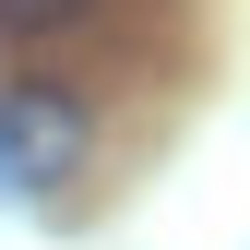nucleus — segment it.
I'll list each match as a JSON object with an SVG mask.
<instances>
[{
	"instance_id": "f257e3e1",
	"label": "nucleus",
	"mask_w": 250,
	"mask_h": 250,
	"mask_svg": "<svg viewBox=\"0 0 250 250\" xmlns=\"http://www.w3.org/2000/svg\"><path fill=\"white\" fill-rule=\"evenodd\" d=\"M96 155V107L72 83H0V179L12 191H60Z\"/></svg>"
},
{
	"instance_id": "f03ea898",
	"label": "nucleus",
	"mask_w": 250,
	"mask_h": 250,
	"mask_svg": "<svg viewBox=\"0 0 250 250\" xmlns=\"http://www.w3.org/2000/svg\"><path fill=\"white\" fill-rule=\"evenodd\" d=\"M72 24H96V0H0V36H72Z\"/></svg>"
}]
</instances>
